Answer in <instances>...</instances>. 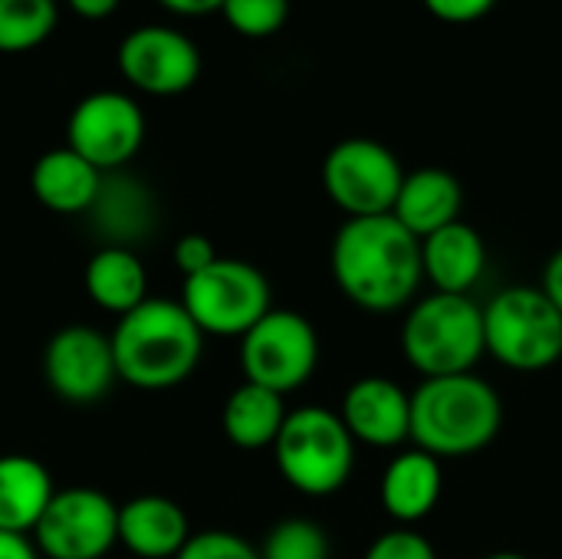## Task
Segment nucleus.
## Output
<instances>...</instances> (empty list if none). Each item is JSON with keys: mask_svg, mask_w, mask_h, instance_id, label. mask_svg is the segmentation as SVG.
Segmentation results:
<instances>
[{"mask_svg": "<svg viewBox=\"0 0 562 559\" xmlns=\"http://www.w3.org/2000/svg\"><path fill=\"white\" fill-rule=\"evenodd\" d=\"M329 264L339 293L369 313H395L415 303L425 280L422 241L395 214L346 217L333 237Z\"/></svg>", "mask_w": 562, "mask_h": 559, "instance_id": "obj_1", "label": "nucleus"}, {"mask_svg": "<svg viewBox=\"0 0 562 559\" xmlns=\"http://www.w3.org/2000/svg\"><path fill=\"white\" fill-rule=\"evenodd\" d=\"M119 382L142 392H168L194 376L204 356V333L181 300L148 297L119 316L109 333Z\"/></svg>", "mask_w": 562, "mask_h": 559, "instance_id": "obj_2", "label": "nucleus"}, {"mask_svg": "<svg viewBox=\"0 0 562 559\" xmlns=\"http://www.w3.org/2000/svg\"><path fill=\"white\" fill-rule=\"evenodd\" d=\"M504 422L497 389L474 376L422 379L412 392V445L431 458H471L484 451Z\"/></svg>", "mask_w": 562, "mask_h": 559, "instance_id": "obj_3", "label": "nucleus"}, {"mask_svg": "<svg viewBox=\"0 0 562 559\" xmlns=\"http://www.w3.org/2000/svg\"><path fill=\"white\" fill-rule=\"evenodd\" d=\"M484 346V306L464 293H428L402 323V356L422 379L474 372Z\"/></svg>", "mask_w": 562, "mask_h": 559, "instance_id": "obj_4", "label": "nucleus"}, {"mask_svg": "<svg viewBox=\"0 0 562 559\" xmlns=\"http://www.w3.org/2000/svg\"><path fill=\"white\" fill-rule=\"evenodd\" d=\"M273 461L280 478L306 494L329 497L356 471V438L342 425L339 412L303 405L293 409L273 441Z\"/></svg>", "mask_w": 562, "mask_h": 559, "instance_id": "obj_5", "label": "nucleus"}, {"mask_svg": "<svg viewBox=\"0 0 562 559\" xmlns=\"http://www.w3.org/2000/svg\"><path fill=\"white\" fill-rule=\"evenodd\" d=\"M484 346L514 372H543L562 359V313L543 287H507L484 306Z\"/></svg>", "mask_w": 562, "mask_h": 559, "instance_id": "obj_6", "label": "nucleus"}, {"mask_svg": "<svg viewBox=\"0 0 562 559\" xmlns=\"http://www.w3.org/2000/svg\"><path fill=\"white\" fill-rule=\"evenodd\" d=\"M181 306L204 336L240 339L273 310L270 280L247 260L217 257L207 270L181 283Z\"/></svg>", "mask_w": 562, "mask_h": 559, "instance_id": "obj_7", "label": "nucleus"}, {"mask_svg": "<svg viewBox=\"0 0 562 559\" xmlns=\"http://www.w3.org/2000/svg\"><path fill=\"white\" fill-rule=\"evenodd\" d=\"M319 366V336L296 310H270L250 333L240 336L244 382L263 385L277 395L303 389Z\"/></svg>", "mask_w": 562, "mask_h": 559, "instance_id": "obj_8", "label": "nucleus"}, {"mask_svg": "<svg viewBox=\"0 0 562 559\" xmlns=\"http://www.w3.org/2000/svg\"><path fill=\"white\" fill-rule=\"evenodd\" d=\"M405 168L398 155L366 135L336 142L323 158V188L346 217L392 214Z\"/></svg>", "mask_w": 562, "mask_h": 559, "instance_id": "obj_9", "label": "nucleus"}, {"mask_svg": "<svg viewBox=\"0 0 562 559\" xmlns=\"http://www.w3.org/2000/svg\"><path fill=\"white\" fill-rule=\"evenodd\" d=\"M30 540L43 559H105L119 547V504L99 488H63Z\"/></svg>", "mask_w": 562, "mask_h": 559, "instance_id": "obj_10", "label": "nucleus"}, {"mask_svg": "<svg viewBox=\"0 0 562 559\" xmlns=\"http://www.w3.org/2000/svg\"><path fill=\"white\" fill-rule=\"evenodd\" d=\"M145 142L142 105L119 89H99L82 96L66 122V145L89 165L105 171H122Z\"/></svg>", "mask_w": 562, "mask_h": 559, "instance_id": "obj_11", "label": "nucleus"}, {"mask_svg": "<svg viewBox=\"0 0 562 559\" xmlns=\"http://www.w3.org/2000/svg\"><path fill=\"white\" fill-rule=\"evenodd\" d=\"M43 379L66 405H95L119 382L112 339L86 323L56 329L43 349Z\"/></svg>", "mask_w": 562, "mask_h": 559, "instance_id": "obj_12", "label": "nucleus"}, {"mask_svg": "<svg viewBox=\"0 0 562 559\" xmlns=\"http://www.w3.org/2000/svg\"><path fill=\"white\" fill-rule=\"evenodd\" d=\"M115 63L122 79L148 96H181L201 76L198 43L165 23H145L125 33Z\"/></svg>", "mask_w": 562, "mask_h": 559, "instance_id": "obj_13", "label": "nucleus"}, {"mask_svg": "<svg viewBox=\"0 0 562 559\" xmlns=\"http://www.w3.org/2000/svg\"><path fill=\"white\" fill-rule=\"evenodd\" d=\"M86 221H89L92 234L99 237V247L135 250L158 227V201H155L151 188L142 178L128 175L125 168L105 171L99 194H95L92 208L86 211Z\"/></svg>", "mask_w": 562, "mask_h": 559, "instance_id": "obj_14", "label": "nucleus"}, {"mask_svg": "<svg viewBox=\"0 0 562 559\" xmlns=\"http://www.w3.org/2000/svg\"><path fill=\"white\" fill-rule=\"evenodd\" d=\"M339 418L356 445L398 448L412 441V392L385 376H362L346 389Z\"/></svg>", "mask_w": 562, "mask_h": 559, "instance_id": "obj_15", "label": "nucleus"}, {"mask_svg": "<svg viewBox=\"0 0 562 559\" xmlns=\"http://www.w3.org/2000/svg\"><path fill=\"white\" fill-rule=\"evenodd\" d=\"M191 540L188 514L165 494H138L119 504V547L138 559H175Z\"/></svg>", "mask_w": 562, "mask_h": 559, "instance_id": "obj_16", "label": "nucleus"}, {"mask_svg": "<svg viewBox=\"0 0 562 559\" xmlns=\"http://www.w3.org/2000/svg\"><path fill=\"white\" fill-rule=\"evenodd\" d=\"M487 267V247L477 227L454 221L422 241V270L435 293H471Z\"/></svg>", "mask_w": 562, "mask_h": 559, "instance_id": "obj_17", "label": "nucleus"}, {"mask_svg": "<svg viewBox=\"0 0 562 559\" xmlns=\"http://www.w3.org/2000/svg\"><path fill=\"white\" fill-rule=\"evenodd\" d=\"M99 185H102V171L89 165L82 155H76L69 145L43 152L30 171L33 198L46 211L63 214V217H72V214L86 217V211L92 208L99 194Z\"/></svg>", "mask_w": 562, "mask_h": 559, "instance_id": "obj_18", "label": "nucleus"}, {"mask_svg": "<svg viewBox=\"0 0 562 559\" xmlns=\"http://www.w3.org/2000/svg\"><path fill=\"white\" fill-rule=\"evenodd\" d=\"M461 208H464V188H461L458 175H451L448 168L428 165V168L405 171V181H402L392 214L418 241H425L435 231L461 221Z\"/></svg>", "mask_w": 562, "mask_h": 559, "instance_id": "obj_19", "label": "nucleus"}, {"mask_svg": "<svg viewBox=\"0 0 562 559\" xmlns=\"http://www.w3.org/2000/svg\"><path fill=\"white\" fill-rule=\"evenodd\" d=\"M53 471L33 455H0V530L33 537L40 517L56 497Z\"/></svg>", "mask_w": 562, "mask_h": 559, "instance_id": "obj_20", "label": "nucleus"}, {"mask_svg": "<svg viewBox=\"0 0 562 559\" xmlns=\"http://www.w3.org/2000/svg\"><path fill=\"white\" fill-rule=\"evenodd\" d=\"M441 461L431 458L428 451H398L385 474H382V507L392 521H398L402 527H412L418 521H425L438 501H441Z\"/></svg>", "mask_w": 562, "mask_h": 559, "instance_id": "obj_21", "label": "nucleus"}, {"mask_svg": "<svg viewBox=\"0 0 562 559\" xmlns=\"http://www.w3.org/2000/svg\"><path fill=\"white\" fill-rule=\"evenodd\" d=\"M82 287L92 306L125 316L148 300V270L128 247H99L82 270Z\"/></svg>", "mask_w": 562, "mask_h": 559, "instance_id": "obj_22", "label": "nucleus"}, {"mask_svg": "<svg viewBox=\"0 0 562 559\" xmlns=\"http://www.w3.org/2000/svg\"><path fill=\"white\" fill-rule=\"evenodd\" d=\"M286 415L290 412L283 405V395L254 382H240L224 402L221 428L231 445L244 451H260V448H273Z\"/></svg>", "mask_w": 562, "mask_h": 559, "instance_id": "obj_23", "label": "nucleus"}, {"mask_svg": "<svg viewBox=\"0 0 562 559\" xmlns=\"http://www.w3.org/2000/svg\"><path fill=\"white\" fill-rule=\"evenodd\" d=\"M56 23V0H0V53L16 56L43 46Z\"/></svg>", "mask_w": 562, "mask_h": 559, "instance_id": "obj_24", "label": "nucleus"}, {"mask_svg": "<svg viewBox=\"0 0 562 559\" xmlns=\"http://www.w3.org/2000/svg\"><path fill=\"white\" fill-rule=\"evenodd\" d=\"M260 559H333V544L316 521L286 517L267 530Z\"/></svg>", "mask_w": 562, "mask_h": 559, "instance_id": "obj_25", "label": "nucleus"}, {"mask_svg": "<svg viewBox=\"0 0 562 559\" xmlns=\"http://www.w3.org/2000/svg\"><path fill=\"white\" fill-rule=\"evenodd\" d=\"M221 16L247 40H267L290 20V0H224Z\"/></svg>", "mask_w": 562, "mask_h": 559, "instance_id": "obj_26", "label": "nucleus"}, {"mask_svg": "<svg viewBox=\"0 0 562 559\" xmlns=\"http://www.w3.org/2000/svg\"><path fill=\"white\" fill-rule=\"evenodd\" d=\"M175 559H260V550L231 530H201L191 534V540Z\"/></svg>", "mask_w": 562, "mask_h": 559, "instance_id": "obj_27", "label": "nucleus"}, {"mask_svg": "<svg viewBox=\"0 0 562 559\" xmlns=\"http://www.w3.org/2000/svg\"><path fill=\"white\" fill-rule=\"evenodd\" d=\"M362 559H438V550L425 534L398 527V530H389L379 540H372V547L366 550Z\"/></svg>", "mask_w": 562, "mask_h": 559, "instance_id": "obj_28", "label": "nucleus"}, {"mask_svg": "<svg viewBox=\"0 0 562 559\" xmlns=\"http://www.w3.org/2000/svg\"><path fill=\"white\" fill-rule=\"evenodd\" d=\"M217 257L221 254L214 250L211 237H204V234H184L181 241H175V250H171V260H175V267H178V273L184 280L207 270Z\"/></svg>", "mask_w": 562, "mask_h": 559, "instance_id": "obj_29", "label": "nucleus"}, {"mask_svg": "<svg viewBox=\"0 0 562 559\" xmlns=\"http://www.w3.org/2000/svg\"><path fill=\"white\" fill-rule=\"evenodd\" d=\"M422 3H425V10L435 20L454 23V26L477 23V20H484L497 7V0H422Z\"/></svg>", "mask_w": 562, "mask_h": 559, "instance_id": "obj_30", "label": "nucleus"}, {"mask_svg": "<svg viewBox=\"0 0 562 559\" xmlns=\"http://www.w3.org/2000/svg\"><path fill=\"white\" fill-rule=\"evenodd\" d=\"M66 3H69V10H72L76 16L95 23V20H109V16L119 10L122 0H66Z\"/></svg>", "mask_w": 562, "mask_h": 559, "instance_id": "obj_31", "label": "nucleus"}, {"mask_svg": "<svg viewBox=\"0 0 562 559\" xmlns=\"http://www.w3.org/2000/svg\"><path fill=\"white\" fill-rule=\"evenodd\" d=\"M0 559H43L36 544L20 534H3L0 530Z\"/></svg>", "mask_w": 562, "mask_h": 559, "instance_id": "obj_32", "label": "nucleus"}, {"mask_svg": "<svg viewBox=\"0 0 562 559\" xmlns=\"http://www.w3.org/2000/svg\"><path fill=\"white\" fill-rule=\"evenodd\" d=\"M168 13L178 16H204V13H221L224 0H158Z\"/></svg>", "mask_w": 562, "mask_h": 559, "instance_id": "obj_33", "label": "nucleus"}, {"mask_svg": "<svg viewBox=\"0 0 562 559\" xmlns=\"http://www.w3.org/2000/svg\"><path fill=\"white\" fill-rule=\"evenodd\" d=\"M543 293L553 300V306L562 313V247L550 257V264H547V270H543Z\"/></svg>", "mask_w": 562, "mask_h": 559, "instance_id": "obj_34", "label": "nucleus"}, {"mask_svg": "<svg viewBox=\"0 0 562 559\" xmlns=\"http://www.w3.org/2000/svg\"><path fill=\"white\" fill-rule=\"evenodd\" d=\"M484 559H530V557H524V554H510V550H504V554H491V557H484Z\"/></svg>", "mask_w": 562, "mask_h": 559, "instance_id": "obj_35", "label": "nucleus"}]
</instances>
